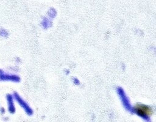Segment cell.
I'll list each match as a JSON object with an SVG mask.
<instances>
[{"instance_id": "obj_2", "label": "cell", "mask_w": 156, "mask_h": 122, "mask_svg": "<svg viewBox=\"0 0 156 122\" xmlns=\"http://www.w3.org/2000/svg\"><path fill=\"white\" fill-rule=\"evenodd\" d=\"M116 92L118 93V95L119 96V97L120 98L122 104L123 105V106L124 107V108L129 112L132 113V110H133V106L131 104L130 99L129 97L127 96L124 90L121 87H118L116 89Z\"/></svg>"}, {"instance_id": "obj_1", "label": "cell", "mask_w": 156, "mask_h": 122, "mask_svg": "<svg viewBox=\"0 0 156 122\" xmlns=\"http://www.w3.org/2000/svg\"><path fill=\"white\" fill-rule=\"evenodd\" d=\"M132 113H135L146 122H151V117L154 113L153 108L145 104L138 103L133 107Z\"/></svg>"}, {"instance_id": "obj_3", "label": "cell", "mask_w": 156, "mask_h": 122, "mask_svg": "<svg viewBox=\"0 0 156 122\" xmlns=\"http://www.w3.org/2000/svg\"><path fill=\"white\" fill-rule=\"evenodd\" d=\"M74 83L75 84H77V85L79 84L80 82H79V81H78L77 78H74Z\"/></svg>"}]
</instances>
